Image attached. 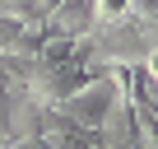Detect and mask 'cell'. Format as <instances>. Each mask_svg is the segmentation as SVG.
Masks as SVG:
<instances>
[{"instance_id":"obj_1","label":"cell","mask_w":158,"mask_h":149,"mask_svg":"<svg viewBox=\"0 0 158 149\" xmlns=\"http://www.w3.org/2000/svg\"><path fill=\"white\" fill-rule=\"evenodd\" d=\"M116 98H121L116 79L98 70V74H93V79H89L84 89H74L70 98H60V103H56V112H60V117H70L74 126H89V130H102V121L112 117Z\"/></svg>"},{"instance_id":"obj_2","label":"cell","mask_w":158,"mask_h":149,"mask_svg":"<svg viewBox=\"0 0 158 149\" xmlns=\"http://www.w3.org/2000/svg\"><path fill=\"white\" fill-rule=\"evenodd\" d=\"M102 149H144V135H139V112H135V98L121 93L112 117L102 121Z\"/></svg>"},{"instance_id":"obj_3","label":"cell","mask_w":158,"mask_h":149,"mask_svg":"<svg viewBox=\"0 0 158 149\" xmlns=\"http://www.w3.org/2000/svg\"><path fill=\"white\" fill-rule=\"evenodd\" d=\"M135 14V0H93V23H121Z\"/></svg>"},{"instance_id":"obj_4","label":"cell","mask_w":158,"mask_h":149,"mask_svg":"<svg viewBox=\"0 0 158 149\" xmlns=\"http://www.w3.org/2000/svg\"><path fill=\"white\" fill-rule=\"evenodd\" d=\"M135 19L153 28V23H158V0H135Z\"/></svg>"}]
</instances>
